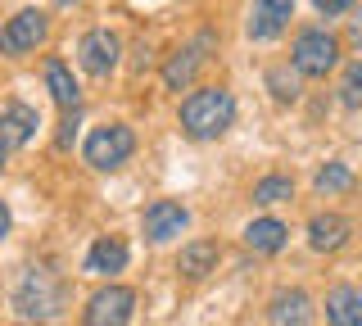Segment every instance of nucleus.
Wrapping results in <instances>:
<instances>
[{"instance_id": "obj_1", "label": "nucleus", "mask_w": 362, "mask_h": 326, "mask_svg": "<svg viewBox=\"0 0 362 326\" xmlns=\"http://www.w3.org/2000/svg\"><path fill=\"white\" fill-rule=\"evenodd\" d=\"M231 118H235V100H231V91H222V86H199V91L181 105V127H186L190 141L222 136V132L231 127Z\"/></svg>"}, {"instance_id": "obj_2", "label": "nucleus", "mask_w": 362, "mask_h": 326, "mask_svg": "<svg viewBox=\"0 0 362 326\" xmlns=\"http://www.w3.org/2000/svg\"><path fill=\"white\" fill-rule=\"evenodd\" d=\"M64 299H68V286H64V276H54L50 267H32V272H23V281L14 286V313L23 322H50L54 313L64 308Z\"/></svg>"}, {"instance_id": "obj_3", "label": "nucleus", "mask_w": 362, "mask_h": 326, "mask_svg": "<svg viewBox=\"0 0 362 326\" xmlns=\"http://www.w3.org/2000/svg\"><path fill=\"white\" fill-rule=\"evenodd\" d=\"M339 64V41L331 37V32H299V41H294V73L303 77H326Z\"/></svg>"}, {"instance_id": "obj_4", "label": "nucleus", "mask_w": 362, "mask_h": 326, "mask_svg": "<svg viewBox=\"0 0 362 326\" xmlns=\"http://www.w3.org/2000/svg\"><path fill=\"white\" fill-rule=\"evenodd\" d=\"M132 150H136V136H132V127H122V122H109V127H95L86 136V163L90 168H118V163H127L132 159Z\"/></svg>"}, {"instance_id": "obj_5", "label": "nucleus", "mask_w": 362, "mask_h": 326, "mask_svg": "<svg viewBox=\"0 0 362 326\" xmlns=\"http://www.w3.org/2000/svg\"><path fill=\"white\" fill-rule=\"evenodd\" d=\"M136 313V295L127 286H105L86 303V326H127Z\"/></svg>"}, {"instance_id": "obj_6", "label": "nucleus", "mask_w": 362, "mask_h": 326, "mask_svg": "<svg viewBox=\"0 0 362 326\" xmlns=\"http://www.w3.org/2000/svg\"><path fill=\"white\" fill-rule=\"evenodd\" d=\"M45 32H50V23H45L41 9H23V14H14L5 28H0V54H28L37 50L45 41Z\"/></svg>"}, {"instance_id": "obj_7", "label": "nucleus", "mask_w": 362, "mask_h": 326, "mask_svg": "<svg viewBox=\"0 0 362 326\" xmlns=\"http://www.w3.org/2000/svg\"><path fill=\"white\" fill-rule=\"evenodd\" d=\"M118 50H122V41L113 37L109 28H95V32H86V37L77 41V64H82L86 73L105 77L113 64H118Z\"/></svg>"}, {"instance_id": "obj_8", "label": "nucleus", "mask_w": 362, "mask_h": 326, "mask_svg": "<svg viewBox=\"0 0 362 326\" xmlns=\"http://www.w3.org/2000/svg\"><path fill=\"white\" fill-rule=\"evenodd\" d=\"M190 222V213L177 204V199H154L150 209H145V235L150 240H173L181 235V227Z\"/></svg>"}, {"instance_id": "obj_9", "label": "nucleus", "mask_w": 362, "mask_h": 326, "mask_svg": "<svg viewBox=\"0 0 362 326\" xmlns=\"http://www.w3.org/2000/svg\"><path fill=\"white\" fill-rule=\"evenodd\" d=\"M37 109L32 105H5L0 109V145H28L32 136H37Z\"/></svg>"}, {"instance_id": "obj_10", "label": "nucleus", "mask_w": 362, "mask_h": 326, "mask_svg": "<svg viewBox=\"0 0 362 326\" xmlns=\"http://www.w3.org/2000/svg\"><path fill=\"white\" fill-rule=\"evenodd\" d=\"M213 46V37H199L195 46H186V50H177L173 59H168V69H163V82H168V91H181V86H190V77H195V69L204 64V50Z\"/></svg>"}, {"instance_id": "obj_11", "label": "nucleus", "mask_w": 362, "mask_h": 326, "mask_svg": "<svg viewBox=\"0 0 362 326\" xmlns=\"http://www.w3.org/2000/svg\"><path fill=\"white\" fill-rule=\"evenodd\" d=\"M267 318H272V326H308L313 303H308V295H303V290H281V295L272 299Z\"/></svg>"}, {"instance_id": "obj_12", "label": "nucleus", "mask_w": 362, "mask_h": 326, "mask_svg": "<svg viewBox=\"0 0 362 326\" xmlns=\"http://www.w3.org/2000/svg\"><path fill=\"white\" fill-rule=\"evenodd\" d=\"M326 322L331 326H362V290L335 286L326 295Z\"/></svg>"}, {"instance_id": "obj_13", "label": "nucleus", "mask_w": 362, "mask_h": 326, "mask_svg": "<svg viewBox=\"0 0 362 326\" xmlns=\"http://www.w3.org/2000/svg\"><path fill=\"white\" fill-rule=\"evenodd\" d=\"M344 240H349V222L339 213H322V218L308 222V245L317 254H335Z\"/></svg>"}, {"instance_id": "obj_14", "label": "nucleus", "mask_w": 362, "mask_h": 326, "mask_svg": "<svg viewBox=\"0 0 362 326\" xmlns=\"http://www.w3.org/2000/svg\"><path fill=\"white\" fill-rule=\"evenodd\" d=\"M213 267H218V245L213 240H190L186 250H181V258H177V272L190 276V281H204Z\"/></svg>"}, {"instance_id": "obj_15", "label": "nucleus", "mask_w": 362, "mask_h": 326, "mask_svg": "<svg viewBox=\"0 0 362 326\" xmlns=\"http://www.w3.org/2000/svg\"><path fill=\"white\" fill-rule=\"evenodd\" d=\"M245 245H249L254 254H276L281 245H286V222H276V218L249 222V227H245Z\"/></svg>"}, {"instance_id": "obj_16", "label": "nucleus", "mask_w": 362, "mask_h": 326, "mask_svg": "<svg viewBox=\"0 0 362 326\" xmlns=\"http://www.w3.org/2000/svg\"><path fill=\"white\" fill-rule=\"evenodd\" d=\"M45 86H50V95H54V105H59V109H77V100H82V91H77V82H73V73H68L59 59L45 64Z\"/></svg>"}, {"instance_id": "obj_17", "label": "nucleus", "mask_w": 362, "mask_h": 326, "mask_svg": "<svg viewBox=\"0 0 362 326\" xmlns=\"http://www.w3.org/2000/svg\"><path fill=\"white\" fill-rule=\"evenodd\" d=\"M127 267V245L122 240H95L86 254V272H122Z\"/></svg>"}, {"instance_id": "obj_18", "label": "nucleus", "mask_w": 362, "mask_h": 326, "mask_svg": "<svg viewBox=\"0 0 362 326\" xmlns=\"http://www.w3.org/2000/svg\"><path fill=\"white\" fill-rule=\"evenodd\" d=\"M286 18L290 14H276V9H267L263 0H258V5H254V18H249V37H254V41H272L281 28H286Z\"/></svg>"}, {"instance_id": "obj_19", "label": "nucleus", "mask_w": 362, "mask_h": 326, "mask_svg": "<svg viewBox=\"0 0 362 326\" xmlns=\"http://www.w3.org/2000/svg\"><path fill=\"white\" fill-rule=\"evenodd\" d=\"M354 186V173H349L344 163H326L322 173H317V190H326V195H339V190Z\"/></svg>"}, {"instance_id": "obj_20", "label": "nucleus", "mask_w": 362, "mask_h": 326, "mask_svg": "<svg viewBox=\"0 0 362 326\" xmlns=\"http://www.w3.org/2000/svg\"><path fill=\"white\" fill-rule=\"evenodd\" d=\"M290 195H294L290 177H263V182L254 186V199H258V204H281V199H290Z\"/></svg>"}, {"instance_id": "obj_21", "label": "nucleus", "mask_w": 362, "mask_h": 326, "mask_svg": "<svg viewBox=\"0 0 362 326\" xmlns=\"http://www.w3.org/2000/svg\"><path fill=\"white\" fill-rule=\"evenodd\" d=\"M339 100L349 109H362V64H349L344 69V82H339Z\"/></svg>"}, {"instance_id": "obj_22", "label": "nucleus", "mask_w": 362, "mask_h": 326, "mask_svg": "<svg viewBox=\"0 0 362 326\" xmlns=\"http://www.w3.org/2000/svg\"><path fill=\"white\" fill-rule=\"evenodd\" d=\"M267 86H272V95H276V100H294V95H299V82H294L290 69H272L267 73Z\"/></svg>"}, {"instance_id": "obj_23", "label": "nucleus", "mask_w": 362, "mask_h": 326, "mask_svg": "<svg viewBox=\"0 0 362 326\" xmlns=\"http://www.w3.org/2000/svg\"><path fill=\"white\" fill-rule=\"evenodd\" d=\"M322 14H344V9H354V0H313Z\"/></svg>"}, {"instance_id": "obj_24", "label": "nucleus", "mask_w": 362, "mask_h": 326, "mask_svg": "<svg viewBox=\"0 0 362 326\" xmlns=\"http://www.w3.org/2000/svg\"><path fill=\"white\" fill-rule=\"evenodd\" d=\"M349 37H354V46H362V9H358L354 23H349Z\"/></svg>"}, {"instance_id": "obj_25", "label": "nucleus", "mask_w": 362, "mask_h": 326, "mask_svg": "<svg viewBox=\"0 0 362 326\" xmlns=\"http://www.w3.org/2000/svg\"><path fill=\"white\" fill-rule=\"evenodd\" d=\"M263 5H267V9H276V14H290L294 0H263Z\"/></svg>"}, {"instance_id": "obj_26", "label": "nucleus", "mask_w": 362, "mask_h": 326, "mask_svg": "<svg viewBox=\"0 0 362 326\" xmlns=\"http://www.w3.org/2000/svg\"><path fill=\"white\" fill-rule=\"evenodd\" d=\"M9 235V209H5V199H0V240Z\"/></svg>"}, {"instance_id": "obj_27", "label": "nucleus", "mask_w": 362, "mask_h": 326, "mask_svg": "<svg viewBox=\"0 0 362 326\" xmlns=\"http://www.w3.org/2000/svg\"><path fill=\"white\" fill-rule=\"evenodd\" d=\"M0 168H5V145H0Z\"/></svg>"}, {"instance_id": "obj_28", "label": "nucleus", "mask_w": 362, "mask_h": 326, "mask_svg": "<svg viewBox=\"0 0 362 326\" xmlns=\"http://www.w3.org/2000/svg\"><path fill=\"white\" fill-rule=\"evenodd\" d=\"M59 5H77V0H59Z\"/></svg>"}]
</instances>
